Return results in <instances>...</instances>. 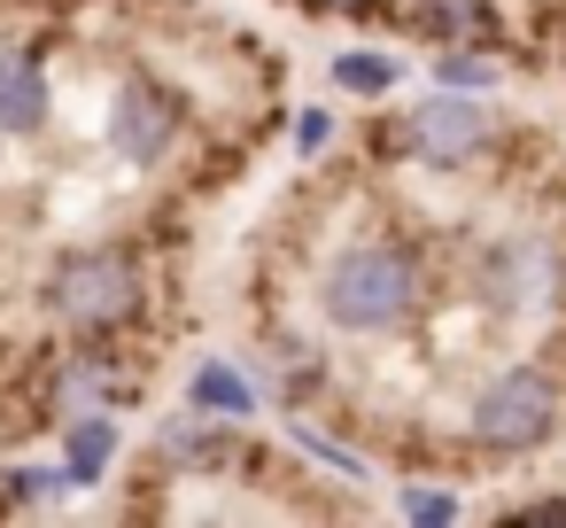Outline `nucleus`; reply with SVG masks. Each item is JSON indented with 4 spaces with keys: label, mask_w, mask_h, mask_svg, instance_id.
Segmentation results:
<instances>
[{
    "label": "nucleus",
    "mask_w": 566,
    "mask_h": 528,
    "mask_svg": "<svg viewBox=\"0 0 566 528\" xmlns=\"http://www.w3.org/2000/svg\"><path fill=\"white\" fill-rule=\"evenodd\" d=\"M411 148H419V164L458 172V164H473V156L489 148V110H481L473 94L442 86L427 110H411Z\"/></svg>",
    "instance_id": "6"
},
{
    "label": "nucleus",
    "mask_w": 566,
    "mask_h": 528,
    "mask_svg": "<svg viewBox=\"0 0 566 528\" xmlns=\"http://www.w3.org/2000/svg\"><path fill=\"white\" fill-rule=\"evenodd\" d=\"M334 86L342 94H388L396 86V63L388 55H334Z\"/></svg>",
    "instance_id": "12"
},
{
    "label": "nucleus",
    "mask_w": 566,
    "mask_h": 528,
    "mask_svg": "<svg viewBox=\"0 0 566 528\" xmlns=\"http://www.w3.org/2000/svg\"><path fill=\"white\" fill-rule=\"evenodd\" d=\"M419 32H434L450 48H473V40L496 32V17H489V0H419Z\"/></svg>",
    "instance_id": "10"
},
{
    "label": "nucleus",
    "mask_w": 566,
    "mask_h": 528,
    "mask_svg": "<svg viewBox=\"0 0 566 528\" xmlns=\"http://www.w3.org/2000/svg\"><path fill=\"white\" fill-rule=\"evenodd\" d=\"M558 420H566V396L543 365H512L473 396V443L481 451H535L558 435Z\"/></svg>",
    "instance_id": "3"
},
{
    "label": "nucleus",
    "mask_w": 566,
    "mask_h": 528,
    "mask_svg": "<svg viewBox=\"0 0 566 528\" xmlns=\"http://www.w3.org/2000/svg\"><path fill=\"white\" fill-rule=\"evenodd\" d=\"M109 458H117V420H109V404L71 412V427H63V474H71V489H94V482L109 474Z\"/></svg>",
    "instance_id": "8"
},
{
    "label": "nucleus",
    "mask_w": 566,
    "mask_h": 528,
    "mask_svg": "<svg viewBox=\"0 0 566 528\" xmlns=\"http://www.w3.org/2000/svg\"><path fill=\"white\" fill-rule=\"evenodd\" d=\"M403 520H458V497H442V489H403Z\"/></svg>",
    "instance_id": "13"
},
{
    "label": "nucleus",
    "mask_w": 566,
    "mask_h": 528,
    "mask_svg": "<svg viewBox=\"0 0 566 528\" xmlns=\"http://www.w3.org/2000/svg\"><path fill=\"white\" fill-rule=\"evenodd\" d=\"M233 420H210V427H195V420H171L156 443H164V458H179V466H218V458H233V435H226Z\"/></svg>",
    "instance_id": "11"
},
{
    "label": "nucleus",
    "mask_w": 566,
    "mask_h": 528,
    "mask_svg": "<svg viewBox=\"0 0 566 528\" xmlns=\"http://www.w3.org/2000/svg\"><path fill=\"white\" fill-rule=\"evenodd\" d=\"M48 110H55V86H48L40 55L32 48H0V133L32 141V133H48Z\"/></svg>",
    "instance_id": "7"
},
{
    "label": "nucleus",
    "mask_w": 566,
    "mask_h": 528,
    "mask_svg": "<svg viewBox=\"0 0 566 528\" xmlns=\"http://www.w3.org/2000/svg\"><path fill=\"white\" fill-rule=\"evenodd\" d=\"M481 288L496 311H520V319H543L566 303V249L535 226L520 234H496V249L481 257Z\"/></svg>",
    "instance_id": "4"
},
{
    "label": "nucleus",
    "mask_w": 566,
    "mask_h": 528,
    "mask_svg": "<svg viewBox=\"0 0 566 528\" xmlns=\"http://www.w3.org/2000/svg\"><path fill=\"white\" fill-rule=\"evenodd\" d=\"M187 396H195L202 420H256V389H249V373L226 365V358H202L195 381H187Z\"/></svg>",
    "instance_id": "9"
},
{
    "label": "nucleus",
    "mask_w": 566,
    "mask_h": 528,
    "mask_svg": "<svg viewBox=\"0 0 566 528\" xmlns=\"http://www.w3.org/2000/svg\"><path fill=\"white\" fill-rule=\"evenodd\" d=\"M512 520H551V528H566V497H543V505H520Z\"/></svg>",
    "instance_id": "16"
},
{
    "label": "nucleus",
    "mask_w": 566,
    "mask_h": 528,
    "mask_svg": "<svg viewBox=\"0 0 566 528\" xmlns=\"http://www.w3.org/2000/svg\"><path fill=\"white\" fill-rule=\"evenodd\" d=\"M442 86L473 94V86H489V63H473V55H442Z\"/></svg>",
    "instance_id": "14"
},
{
    "label": "nucleus",
    "mask_w": 566,
    "mask_h": 528,
    "mask_svg": "<svg viewBox=\"0 0 566 528\" xmlns=\"http://www.w3.org/2000/svg\"><path fill=\"white\" fill-rule=\"evenodd\" d=\"M318 9H342V17H357V9H373V0H318Z\"/></svg>",
    "instance_id": "17"
},
{
    "label": "nucleus",
    "mask_w": 566,
    "mask_h": 528,
    "mask_svg": "<svg viewBox=\"0 0 566 528\" xmlns=\"http://www.w3.org/2000/svg\"><path fill=\"white\" fill-rule=\"evenodd\" d=\"M48 311H55L71 334H117V327H133V319H140V265H133V249L94 241V249L55 257V272H48Z\"/></svg>",
    "instance_id": "2"
},
{
    "label": "nucleus",
    "mask_w": 566,
    "mask_h": 528,
    "mask_svg": "<svg viewBox=\"0 0 566 528\" xmlns=\"http://www.w3.org/2000/svg\"><path fill=\"white\" fill-rule=\"evenodd\" d=\"M179 125H187V110H179V94L156 86V79H125L117 102H109V117H102L109 148H117L125 164H140V172L179 148Z\"/></svg>",
    "instance_id": "5"
},
{
    "label": "nucleus",
    "mask_w": 566,
    "mask_h": 528,
    "mask_svg": "<svg viewBox=\"0 0 566 528\" xmlns=\"http://www.w3.org/2000/svg\"><path fill=\"white\" fill-rule=\"evenodd\" d=\"M326 141H334V117H326V110H303V117H295V148H303V156H318Z\"/></svg>",
    "instance_id": "15"
},
{
    "label": "nucleus",
    "mask_w": 566,
    "mask_h": 528,
    "mask_svg": "<svg viewBox=\"0 0 566 528\" xmlns=\"http://www.w3.org/2000/svg\"><path fill=\"white\" fill-rule=\"evenodd\" d=\"M318 311L342 334H396L419 311V265L403 241H349L326 280H318Z\"/></svg>",
    "instance_id": "1"
}]
</instances>
